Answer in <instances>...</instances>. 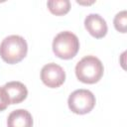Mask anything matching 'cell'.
<instances>
[{"label":"cell","instance_id":"1","mask_svg":"<svg viewBox=\"0 0 127 127\" xmlns=\"http://www.w3.org/2000/svg\"><path fill=\"white\" fill-rule=\"evenodd\" d=\"M28 45L26 40L18 35L6 37L0 44V57L10 64L21 62L27 55Z\"/></svg>","mask_w":127,"mask_h":127},{"label":"cell","instance_id":"2","mask_svg":"<svg viewBox=\"0 0 127 127\" xmlns=\"http://www.w3.org/2000/svg\"><path fill=\"white\" fill-rule=\"evenodd\" d=\"M104 71L101 61L94 56L82 58L75 65V74L79 81L92 84L102 77Z\"/></svg>","mask_w":127,"mask_h":127},{"label":"cell","instance_id":"3","mask_svg":"<svg viewBox=\"0 0 127 127\" xmlns=\"http://www.w3.org/2000/svg\"><path fill=\"white\" fill-rule=\"evenodd\" d=\"M79 50V40L73 33L64 31L59 33L53 41L54 54L63 60H70Z\"/></svg>","mask_w":127,"mask_h":127},{"label":"cell","instance_id":"4","mask_svg":"<svg viewBox=\"0 0 127 127\" xmlns=\"http://www.w3.org/2000/svg\"><path fill=\"white\" fill-rule=\"evenodd\" d=\"M95 101V96L90 90L81 88L70 93L67 99V104L71 112L83 115L93 109Z\"/></svg>","mask_w":127,"mask_h":127},{"label":"cell","instance_id":"5","mask_svg":"<svg viewBox=\"0 0 127 127\" xmlns=\"http://www.w3.org/2000/svg\"><path fill=\"white\" fill-rule=\"evenodd\" d=\"M41 79L48 87L56 88L64 82L65 72L61 65L50 63L43 66L41 70Z\"/></svg>","mask_w":127,"mask_h":127},{"label":"cell","instance_id":"6","mask_svg":"<svg viewBox=\"0 0 127 127\" xmlns=\"http://www.w3.org/2000/svg\"><path fill=\"white\" fill-rule=\"evenodd\" d=\"M84 27L87 32L96 39L103 38L107 33L106 21L99 14H88L84 19Z\"/></svg>","mask_w":127,"mask_h":127},{"label":"cell","instance_id":"7","mask_svg":"<svg viewBox=\"0 0 127 127\" xmlns=\"http://www.w3.org/2000/svg\"><path fill=\"white\" fill-rule=\"evenodd\" d=\"M4 89L9 97L10 104H17L24 101L28 95L26 85L20 81H10L4 86Z\"/></svg>","mask_w":127,"mask_h":127},{"label":"cell","instance_id":"8","mask_svg":"<svg viewBox=\"0 0 127 127\" xmlns=\"http://www.w3.org/2000/svg\"><path fill=\"white\" fill-rule=\"evenodd\" d=\"M8 127H33V117L31 113L25 109H17L12 111L7 119Z\"/></svg>","mask_w":127,"mask_h":127},{"label":"cell","instance_id":"9","mask_svg":"<svg viewBox=\"0 0 127 127\" xmlns=\"http://www.w3.org/2000/svg\"><path fill=\"white\" fill-rule=\"evenodd\" d=\"M50 12L54 15H64L70 9V2L68 0H50L47 2Z\"/></svg>","mask_w":127,"mask_h":127},{"label":"cell","instance_id":"10","mask_svg":"<svg viewBox=\"0 0 127 127\" xmlns=\"http://www.w3.org/2000/svg\"><path fill=\"white\" fill-rule=\"evenodd\" d=\"M113 24H114L115 29L118 32L126 33V31H127V12H126V10H123L115 15Z\"/></svg>","mask_w":127,"mask_h":127},{"label":"cell","instance_id":"11","mask_svg":"<svg viewBox=\"0 0 127 127\" xmlns=\"http://www.w3.org/2000/svg\"><path fill=\"white\" fill-rule=\"evenodd\" d=\"M9 104H10V100L4 87H0V111L5 110Z\"/></svg>","mask_w":127,"mask_h":127}]
</instances>
